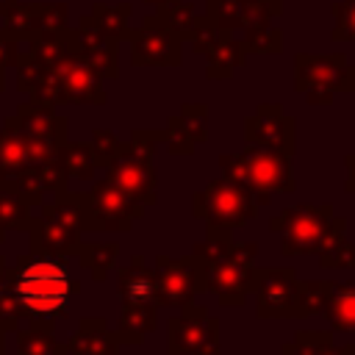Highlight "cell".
I'll list each match as a JSON object with an SVG mask.
<instances>
[{"label":"cell","mask_w":355,"mask_h":355,"mask_svg":"<svg viewBox=\"0 0 355 355\" xmlns=\"http://www.w3.org/2000/svg\"><path fill=\"white\" fill-rule=\"evenodd\" d=\"M11 297L17 316L55 322L69 313L72 297L80 294V280L67 266V258L53 252H25L17 258V266H8Z\"/></svg>","instance_id":"obj_1"},{"label":"cell","mask_w":355,"mask_h":355,"mask_svg":"<svg viewBox=\"0 0 355 355\" xmlns=\"http://www.w3.org/2000/svg\"><path fill=\"white\" fill-rule=\"evenodd\" d=\"M191 255L202 266L205 291L216 294L219 305L241 308L247 302L258 275V269L252 266L258 255L255 241H233L230 230L205 225V239L194 247Z\"/></svg>","instance_id":"obj_2"},{"label":"cell","mask_w":355,"mask_h":355,"mask_svg":"<svg viewBox=\"0 0 355 355\" xmlns=\"http://www.w3.org/2000/svg\"><path fill=\"white\" fill-rule=\"evenodd\" d=\"M219 166L225 178H233L244 183L258 205L272 202L275 194H291L294 191V178H291V155L275 147H261V144H247L241 153H222Z\"/></svg>","instance_id":"obj_3"},{"label":"cell","mask_w":355,"mask_h":355,"mask_svg":"<svg viewBox=\"0 0 355 355\" xmlns=\"http://www.w3.org/2000/svg\"><path fill=\"white\" fill-rule=\"evenodd\" d=\"M155 141H164V130H133L130 141H125L122 150L105 166V178L141 205L155 202V169H153Z\"/></svg>","instance_id":"obj_4"},{"label":"cell","mask_w":355,"mask_h":355,"mask_svg":"<svg viewBox=\"0 0 355 355\" xmlns=\"http://www.w3.org/2000/svg\"><path fill=\"white\" fill-rule=\"evenodd\" d=\"M31 250L53 252V255H78L80 233H83V211L80 194H55L53 202L42 205V216L31 222Z\"/></svg>","instance_id":"obj_5"},{"label":"cell","mask_w":355,"mask_h":355,"mask_svg":"<svg viewBox=\"0 0 355 355\" xmlns=\"http://www.w3.org/2000/svg\"><path fill=\"white\" fill-rule=\"evenodd\" d=\"M336 214H333V205L324 202V205H311V202H302V205H291L286 208L283 214L272 216L269 222V230L280 236V252L286 258H294V255H316L330 230L336 227Z\"/></svg>","instance_id":"obj_6"},{"label":"cell","mask_w":355,"mask_h":355,"mask_svg":"<svg viewBox=\"0 0 355 355\" xmlns=\"http://www.w3.org/2000/svg\"><path fill=\"white\" fill-rule=\"evenodd\" d=\"M191 214L197 219H205V225L211 227L233 230V227H244L258 216V200L244 183L222 175L194 194Z\"/></svg>","instance_id":"obj_7"},{"label":"cell","mask_w":355,"mask_h":355,"mask_svg":"<svg viewBox=\"0 0 355 355\" xmlns=\"http://www.w3.org/2000/svg\"><path fill=\"white\" fill-rule=\"evenodd\" d=\"M294 89L302 92L311 105H330L336 92H352V64L341 53H297Z\"/></svg>","instance_id":"obj_8"},{"label":"cell","mask_w":355,"mask_h":355,"mask_svg":"<svg viewBox=\"0 0 355 355\" xmlns=\"http://www.w3.org/2000/svg\"><path fill=\"white\" fill-rule=\"evenodd\" d=\"M83 230H130L144 214V205L125 194L108 178H100L89 191L80 194Z\"/></svg>","instance_id":"obj_9"},{"label":"cell","mask_w":355,"mask_h":355,"mask_svg":"<svg viewBox=\"0 0 355 355\" xmlns=\"http://www.w3.org/2000/svg\"><path fill=\"white\" fill-rule=\"evenodd\" d=\"M61 147L33 139L17 116H8L0 128V180H19L47 161L58 158Z\"/></svg>","instance_id":"obj_10"},{"label":"cell","mask_w":355,"mask_h":355,"mask_svg":"<svg viewBox=\"0 0 355 355\" xmlns=\"http://www.w3.org/2000/svg\"><path fill=\"white\" fill-rule=\"evenodd\" d=\"M155 283H158V308H186L194 302L200 291H205L202 283V266L194 255L183 258H155Z\"/></svg>","instance_id":"obj_11"},{"label":"cell","mask_w":355,"mask_h":355,"mask_svg":"<svg viewBox=\"0 0 355 355\" xmlns=\"http://www.w3.org/2000/svg\"><path fill=\"white\" fill-rule=\"evenodd\" d=\"M67 3H14L0 14V33L28 44L39 33L67 28Z\"/></svg>","instance_id":"obj_12"},{"label":"cell","mask_w":355,"mask_h":355,"mask_svg":"<svg viewBox=\"0 0 355 355\" xmlns=\"http://www.w3.org/2000/svg\"><path fill=\"white\" fill-rule=\"evenodd\" d=\"M130 64L133 67H178L180 64V39L150 14L141 28L128 31Z\"/></svg>","instance_id":"obj_13"},{"label":"cell","mask_w":355,"mask_h":355,"mask_svg":"<svg viewBox=\"0 0 355 355\" xmlns=\"http://www.w3.org/2000/svg\"><path fill=\"white\" fill-rule=\"evenodd\" d=\"M297 280L294 269H258L252 288L258 319H297Z\"/></svg>","instance_id":"obj_14"},{"label":"cell","mask_w":355,"mask_h":355,"mask_svg":"<svg viewBox=\"0 0 355 355\" xmlns=\"http://www.w3.org/2000/svg\"><path fill=\"white\" fill-rule=\"evenodd\" d=\"M283 14L280 0H208V22L219 31H247Z\"/></svg>","instance_id":"obj_15"},{"label":"cell","mask_w":355,"mask_h":355,"mask_svg":"<svg viewBox=\"0 0 355 355\" xmlns=\"http://www.w3.org/2000/svg\"><path fill=\"white\" fill-rule=\"evenodd\" d=\"M247 144L275 147L283 153H294V119L283 111L280 103H261L252 116L244 119Z\"/></svg>","instance_id":"obj_16"},{"label":"cell","mask_w":355,"mask_h":355,"mask_svg":"<svg viewBox=\"0 0 355 355\" xmlns=\"http://www.w3.org/2000/svg\"><path fill=\"white\" fill-rule=\"evenodd\" d=\"M211 313L202 305H186L180 308L178 316L169 319V333H166V347L169 355H194L208 333Z\"/></svg>","instance_id":"obj_17"},{"label":"cell","mask_w":355,"mask_h":355,"mask_svg":"<svg viewBox=\"0 0 355 355\" xmlns=\"http://www.w3.org/2000/svg\"><path fill=\"white\" fill-rule=\"evenodd\" d=\"M75 39H78V53L103 75V78H116V42L108 39L94 22L92 17H80L78 22V31H75Z\"/></svg>","instance_id":"obj_18"},{"label":"cell","mask_w":355,"mask_h":355,"mask_svg":"<svg viewBox=\"0 0 355 355\" xmlns=\"http://www.w3.org/2000/svg\"><path fill=\"white\" fill-rule=\"evenodd\" d=\"M119 338L103 316H83L67 341V355H116Z\"/></svg>","instance_id":"obj_19"},{"label":"cell","mask_w":355,"mask_h":355,"mask_svg":"<svg viewBox=\"0 0 355 355\" xmlns=\"http://www.w3.org/2000/svg\"><path fill=\"white\" fill-rule=\"evenodd\" d=\"M116 294L122 305H136V302H155L158 305V283H155V269L144 266L141 255H133L128 266H119L116 272Z\"/></svg>","instance_id":"obj_20"},{"label":"cell","mask_w":355,"mask_h":355,"mask_svg":"<svg viewBox=\"0 0 355 355\" xmlns=\"http://www.w3.org/2000/svg\"><path fill=\"white\" fill-rule=\"evenodd\" d=\"M208 67H205V75L214 78V80H225L233 75V69H239L247 58V50L241 44V39H233L230 31H219L216 28V36L211 42V47L202 53Z\"/></svg>","instance_id":"obj_21"},{"label":"cell","mask_w":355,"mask_h":355,"mask_svg":"<svg viewBox=\"0 0 355 355\" xmlns=\"http://www.w3.org/2000/svg\"><path fill=\"white\" fill-rule=\"evenodd\" d=\"M119 316V330L116 338L119 344H141L147 333L158 327V305L155 302H136V305H122Z\"/></svg>","instance_id":"obj_22"},{"label":"cell","mask_w":355,"mask_h":355,"mask_svg":"<svg viewBox=\"0 0 355 355\" xmlns=\"http://www.w3.org/2000/svg\"><path fill=\"white\" fill-rule=\"evenodd\" d=\"M33 222L31 202L17 180H0V227L3 230H28Z\"/></svg>","instance_id":"obj_23"},{"label":"cell","mask_w":355,"mask_h":355,"mask_svg":"<svg viewBox=\"0 0 355 355\" xmlns=\"http://www.w3.org/2000/svg\"><path fill=\"white\" fill-rule=\"evenodd\" d=\"M283 349L288 355H355V344H336L330 330H297Z\"/></svg>","instance_id":"obj_24"},{"label":"cell","mask_w":355,"mask_h":355,"mask_svg":"<svg viewBox=\"0 0 355 355\" xmlns=\"http://www.w3.org/2000/svg\"><path fill=\"white\" fill-rule=\"evenodd\" d=\"M19 355H67V344H58L53 336V322L33 319L31 327L19 330L17 336Z\"/></svg>","instance_id":"obj_25"},{"label":"cell","mask_w":355,"mask_h":355,"mask_svg":"<svg viewBox=\"0 0 355 355\" xmlns=\"http://www.w3.org/2000/svg\"><path fill=\"white\" fill-rule=\"evenodd\" d=\"M155 17L183 42V39H194L205 25H208V17H200L194 11L191 3H183L178 0L175 6H166V8H155Z\"/></svg>","instance_id":"obj_26"},{"label":"cell","mask_w":355,"mask_h":355,"mask_svg":"<svg viewBox=\"0 0 355 355\" xmlns=\"http://www.w3.org/2000/svg\"><path fill=\"white\" fill-rule=\"evenodd\" d=\"M324 316L333 330H355V280L352 283H333Z\"/></svg>","instance_id":"obj_27"},{"label":"cell","mask_w":355,"mask_h":355,"mask_svg":"<svg viewBox=\"0 0 355 355\" xmlns=\"http://www.w3.org/2000/svg\"><path fill=\"white\" fill-rule=\"evenodd\" d=\"M316 255H319V263L324 269H338V266L355 269V244L347 241V219L344 216L336 219V227L330 230L324 247Z\"/></svg>","instance_id":"obj_28"},{"label":"cell","mask_w":355,"mask_h":355,"mask_svg":"<svg viewBox=\"0 0 355 355\" xmlns=\"http://www.w3.org/2000/svg\"><path fill=\"white\" fill-rule=\"evenodd\" d=\"M116 255H119V247L114 241H105V244L92 241V244H80V250H78V261L92 272L94 283H103L111 275Z\"/></svg>","instance_id":"obj_29"},{"label":"cell","mask_w":355,"mask_h":355,"mask_svg":"<svg viewBox=\"0 0 355 355\" xmlns=\"http://www.w3.org/2000/svg\"><path fill=\"white\" fill-rule=\"evenodd\" d=\"M92 22L114 42L128 39V19H130V3H119V6H105V3H94L92 6Z\"/></svg>","instance_id":"obj_30"},{"label":"cell","mask_w":355,"mask_h":355,"mask_svg":"<svg viewBox=\"0 0 355 355\" xmlns=\"http://www.w3.org/2000/svg\"><path fill=\"white\" fill-rule=\"evenodd\" d=\"M61 158V166L67 172V178H78V180H89L94 178L97 172V155L92 150V144H75V141H67L58 153Z\"/></svg>","instance_id":"obj_31"},{"label":"cell","mask_w":355,"mask_h":355,"mask_svg":"<svg viewBox=\"0 0 355 355\" xmlns=\"http://www.w3.org/2000/svg\"><path fill=\"white\" fill-rule=\"evenodd\" d=\"M333 280H297V319L324 313Z\"/></svg>","instance_id":"obj_32"},{"label":"cell","mask_w":355,"mask_h":355,"mask_svg":"<svg viewBox=\"0 0 355 355\" xmlns=\"http://www.w3.org/2000/svg\"><path fill=\"white\" fill-rule=\"evenodd\" d=\"M241 33H244L241 44H244L247 55L250 53H280L283 50V31L275 28L272 22L258 25V28H247Z\"/></svg>","instance_id":"obj_33"},{"label":"cell","mask_w":355,"mask_h":355,"mask_svg":"<svg viewBox=\"0 0 355 355\" xmlns=\"http://www.w3.org/2000/svg\"><path fill=\"white\" fill-rule=\"evenodd\" d=\"M178 116H180L183 128L189 130V136L194 139V144L208 139V108L202 103H186Z\"/></svg>","instance_id":"obj_34"},{"label":"cell","mask_w":355,"mask_h":355,"mask_svg":"<svg viewBox=\"0 0 355 355\" xmlns=\"http://www.w3.org/2000/svg\"><path fill=\"white\" fill-rule=\"evenodd\" d=\"M333 42H355V0H338L333 3Z\"/></svg>","instance_id":"obj_35"},{"label":"cell","mask_w":355,"mask_h":355,"mask_svg":"<svg viewBox=\"0 0 355 355\" xmlns=\"http://www.w3.org/2000/svg\"><path fill=\"white\" fill-rule=\"evenodd\" d=\"M0 322L8 330H17L19 324V316H17V305H14V297H11V283H8V266H6V258L0 255Z\"/></svg>","instance_id":"obj_36"},{"label":"cell","mask_w":355,"mask_h":355,"mask_svg":"<svg viewBox=\"0 0 355 355\" xmlns=\"http://www.w3.org/2000/svg\"><path fill=\"white\" fill-rule=\"evenodd\" d=\"M164 144H166V150L175 153V155H189V153L194 150V139H191L189 130L183 128L180 116H172V119H169V125H166V130H164Z\"/></svg>","instance_id":"obj_37"},{"label":"cell","mask_w":355,"mask_h":355,"mask_svg":"<svg viewBox=\"0 0 355 355\" xmlns=\"http://www.w3.org/2000/svg\"><path fill=\"white\" fill-rule=\"evenodd\" d=\"M122 144L125 141H119L111 130H105V128H97L94 130V136H92V150H94V155H97V166H108V161L122 150Z\"/></svg>","instance_id":"obj_38"},{"label":"cell","mask_w":355,"mask_h":355,"mask_svg":"<svg viewBox=\"0 0 355 355\" xmlns=\"http://www.w3.org/2000/svg\"><path fill=\"white\" fill-rule=\"evenodd\" d=\"M194 355H219V319L216 316H211L208 333H205V338H202V344Z\"/></svg>","instance_id":"obj_39"},{"label":"cell","mask_w":355,"mask_h":355,"mask_svg":"<svg viewBox=\"0 0 355 355\" xmlns=\"http://www.w3.org/2000/svg\"><path fill=\"white\" fill-rule=\"evenodd\" d=\"M347 191L355 194V153L347 155Z\"/></svg>","instance_id":"obj_40"},{"label":"cell","mask_w":355,"mask_h":355,"mask_svg":"<svg viewBox=\"0 0 355 355\" xmlns=\"http://www.w3.org/2000/svg\"><path fill=\"white\" fill-rule=\"evenodd\" d=\"M144 3H150L153 8H166V6H175L178 0H144Z\"/></svg>","instance_id":"obj_41"},{"label":"cell","mask_w":355,"mask_h":355,"mask_svg":"<svg viewBox=\"0 0 355 355\" xmlns=\"http://www.w3.org/2000/svg\"><path fill=\"white\" fill-rule=\"evenodd\" d=\"M0 355H6V327L0 322Z\"/></svg>","instance_id":"obj_42"},{"label":"cell","mask_w":355,"mask_h":355,"mask_svg":"<svg viewBox=\"0 0 355 355\" xmlns=\"http://www.w3.org/2000/svg\"><path fill=\"white\" fill-rule=\"evenodd\" d=\"M14 3H17V0H0V14H3L8 6H14Z\"/></svg>","instance_id":"obj_43"},{"label":"cell","mask_w":355,"mask_h":355,"mask_svg":"<svg viewBox=\"0 0 355 355\" xmlns=\"http://www.w3.org/2000/svg\"><path fill=\"white\" fill-rule=\"evenodd\" d=\"M3 72H6V69H3V67H0V92H3V89H6V78H3Z\"/></svg>","instance_id":"obj_44"},{"label":"cell","mask_w":355,"mask_h":355,"mask_svg":"<svg viewBox=\"0 0 355 355\" xmlns=\"http://www.w3.org/2000/svg\"><path fill=\"white\" fill-rule=\"evenodd\" d=\"M352 92H355V67H352Z\"/></svg>","instance_id":"obj_45"},{"label":"cell","mask_w":355,"mask_h":355,"mask_svg":"<svg viewBox=\"0 0 355 355\" xmlns=\"http://www.w3.org/2000/svg\"><path fill=\"white\" fill-rule=\"evenodd\" d=\"M3 239H6V230H3V227H0V244H3Z\"/></svg>","instance_id":"obj_46"},{"label":"cell","mask_w":355,"mask_h":355,"mask_svg":"<svg viewBox=\"0 0 355 355\" xmlns=\"http://www.w3.org/2000/svg\"><path fill=\"white\" fill-rule=\"evenodd\" d=\"M283 355H288V352H286V349H283Z\"/></svg>","instance_id":"obj_47"}]
</instances>
